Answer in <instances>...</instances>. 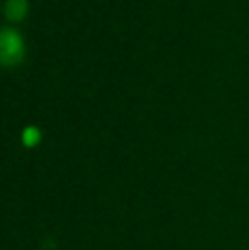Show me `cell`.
<instances>
[{"label": "cell", "instance_id": "6da1fadb", "mask_svg": "<svg viewBox=\"0 0 249 250\" xmlns=\"http://www.w3.org/2000/svg\"><path fill=\"white\" fill-rule=\"evenodd\" d=\"M0 44H2L0 56H2L3 65H14L19 62L23 56V41L16 29L9 26L3 27L2 34H0Z\"/></svg>", "mask_w": 249, "mask_h": 250}, {"label": "cell", "instance_id": "7a4b0ae2", "mask_svg": "<svg viewBox=\"0 0 249 250\" xmlns=\"http://www.w3.org/2000/svg\"><path fill=\"white\" fill-rule=\"evenodd\" d=\"M26 12V0H7L5 2V16L10 21L21 19Z\"/></svg>", "mask_w": 249, "mask_h": 250}, {"label": "cell", "instance_id": "3957f363", "mask_svg": "<svg viewBox=\"0 0 249 250\" xmlns=\"http://www.w3.org/2000/svg\"><path fill=\"white\" fill-rule=\"evenodd\" d=\"M38 131L34 128H27L26 131H24V142L27 143V145H33L34 142L38 140Z\"/></svg>", "mask_w": 249, "mask_h": 250}]
</instances>
